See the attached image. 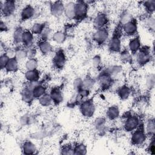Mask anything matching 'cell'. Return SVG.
<instances>
[{
    "instance_id": "6da1fadb",
    "label": "cell",
    "mask_w": 155,
    "mask_h": 155,
    "mask_svg": "<svg viewBox=\"0 0 155 155\" xmlns=\"http://www.w3.org/2000/svg\"><path fill=\"white\" fill-rule=\"evenodd\" d=\"M122 26L119 24L108 41V48L111 53H119L122 50Z\"/></svg>"
},
{
    "instance_id": "7a4b0ae2",
    "label": "cell",
    "mask_w": 155,
    "mask_h": 155,
    "mask_svg": "<svg viewBox=\"0 0 155 155\" xmlns=\"http://www.w3.org/2000/svg\"><path fill=\"white\" fill-rule=\"evenodd\" d=\"M147 134L145 131L144 126L142 123L131 133V143L134 146H142L143 145L147 139Z\"/></svg>"
},
{
    "instance_id": "3957f363",
    "label": "cell",
    "mask_w": 155,
    "mask_h": 155,
    "mask_svg": "<svg viewBox=\"0 0 155 155\" xmlns=\"http://www.w3.org/2000/svg\"><path fill=\"white\" fill-rule=\"evenodd\" d=\"M134 55L135 61L140 67L144 66L149 63L152 58L151 49L147 46L141 47Z\"/></svg>"
},
{
    "instance_id": "277c9868",
    "label": "cell",
    "mask_w": 155,
    "mask_h": 155,
    "mask_svg": "<svg viewBox=\"0 0 155 155\" xmlns=\"http://www.w3.org/2000/svg\"><path fill=\"white\" fill-rule=\"evenodd\" d=\"M141 124V120L136 114H128L125 116L123 122V128L127 133H132Z\"/></svg>"
},
{
    "instance_id": "5b68a950",
    "label": "cell",
    "mask_w": 155,
    "mask_h": 155,
    "mask_svg": "<svg viewBox=\"0 0 155 155\" xmlns=\"http://www.w3.org/2000/svg\"><path fill=\"white\" fill-rule=\"evenodd\" d=\"M75 16L74 20L76 21H82L87 16L88 11V4L84 1H78L75 2Z\"/></svg>"
},
{
    "instance_id": "8992f818",
    "label": "cell",
    "mask_w": 155,
    "mask_h": 155,
    "mask_svg": "<svg viewBox=\"0 0 155 155\" xmlns=\"http://www.w3.org/2000/svg\"><path fill=\"white\" fill-rule=\"evenodd\" d=\"M110 32L107 27L95 30L93 34L92 39L98 45L101 46L105 44L109 39Z\"/></svg>"
},
{
    "instance_id": "52a82bcc",
    "label": "cell",
    "mask_w": 155,
    "mask_h": 155,
    "mask_svg": "<svg viewBox=\"0 0 155 155\" xmlns=\"http://www.w3.org/2000/svg\"><path fill=\"white\" fill-rule=\"evenodd\" d=\"M95 105L91 99H86L79 105V111L81 114L87 118L93 116L95 113Z\"/></svg>"
},
{
    "instance_id": "ba28073f",
    "label": "cell",
    "mask_w": 155,
    "mask_h": 155,
    "mask_svg": "<svg viewBox=\"0 0 155 155\" xmlns=\"http://www.w3.org/2000/svg\"><path fill=\"white\" fill-rule=\"evenodd\" d=\"M97 82L100 87L104 90H108L113 85L114 83L113 78L106 71V70L101 71L97 76Z\"/></svg>"
},
{
    "instance_id": "9c48e42d",
    "label": "cell",
    "mask_w": 155,
    "mask_h": 155,
    "mask_svg": "<svg viewBox=\"0 0 155 155\" xmlns=\"http://www.w3.org/2000/svg\"><path fill=\"white\" fill-rule=\"evenodd\" d=\"M0 8L2 15L4 18L10 17L15 13L16 9V4L15 1L7 0L0 2Z\"/></svg>"
},
{
    "instance_id": "30bf717a",
    "label": "cell",
    "mask_w": 155,
    "mask_h": 155,
    "mask_svg": "<svg viewBox=\"0 0 155 155\" xmlns=\"http://www.w3.org/2000/svg\"><path fill=\"white\" fill-rule=\"evenodd\" d=\"M137 21L134 18L130 21L122 26V33L129 37L136 36L137 33Z\"/></svg>"
},
{
    "instance_id": "8fae6325",
    "label": "cell",
    "mask_w": 155,
    "mask_h": 155,
    "mask_svg": "<svg viewBox=\"0 0 155 155\" xmlns=\"http://www.w3.org/2000/svg\"><path fill=\"white\" fill-rule=\"evenodd\" d=\"M66 62V56L64 51L60 48L58 50L53 58V64L55 68L61 70L64 67Z\"/></svg>"
},
{
    "instance_id": "7c38bea8",
    "label": "cell",
    "mask_w": 155,
    "mask_h": 155,
    "mask_svg": "<svg viewBox=\"0 0 155 155\" xmlns=\"http://www.w3.org/2000/svg\"><path fill=\"white\" fill-rule=\"evenodd\" d=\"M109 19L107 15L103 12L98 13L93 18V25L95 30L107 27Z\"/></svg>"
},
{
    "instance_id": "4fadbf2b",
    "label": "cell",
    "mask_w": 155,
    "mask_h": 155,
    "mask_svg": "<svg viewBox=\"0 0 155 155\" xmlns=\"http://www.w3.org/2000/svg\"><path fill=\"white\" fill-rule=\"evenodd\" d=\"M36 13L35 8L30 4H28L24 7L20 13V18L22 21H28L34 17Z\"/></svg>"
},
{
    "instance_id": "5bb4252c",
    "label": "cell",
    "mask_w": 155,
    "mask_h": 155,
    "mask_svg": "<svg viewBox=\"0 0 155 155\" xmlns=\"http://www.w3.org/2000/svg\"><path fill=\"white\" fill-rule=\"evenodd\" d=\"M141 47V41L139 36L136 35L131 37L128 42V50L130 52L134 55Z\"/></svg>"
},
{
    "instance_id": "9a60e30c",
    "label": "cell",
    "mask_w": 155,
    "mask_h": 155,
    "mask_svg": "<svg viewBox=\"0 0 155 155\" xmlns=\"http://www.w3.org/2000/svg\"><path fill=\"white\" fill-rule=\"evenodd\" d=\"M65 4L59 1H54L50 5V12L55 17H60L64 13Z\"/></svg>"
},
{
    "instance_id": "2e32d148",
    "label": "cell",
    "mask_w": 155,
    "mask_h": 155,
    "mask_svg": "<svg viewBox=\"0 0 155 155\" xmlns=\"http://www.w3.org/2000/svg\"><path fill=\"white\" fill-rule=\"evenodd\" d=\"M34 42V35L30 30H24L22 36V45L26 49L33 47Z\"/></svg>"
},
{
    "instance_id": "e0dca14e",
    "label": "cell",
    "mask_w": 155,
    "mask_h": 155,
    "mask_svg": "<svg viewBox=\"0 0 155 155\" xmlns=\"http://www.w3.org/2000/svg\"><path fill=\"white\" fill-rule=\"evenodd\" d=\"M49 94L52 99L53 103L55 105H59L63 101L64 97L62 92L61 88L58 87H53L51 89Z\"/></svg>"
},
{
    "instance_id": "ac0fdd59",
    "label": "cell",
    "mask_w": 155,
    "mask_h": 155,
    "mask_svg": "<svg viewBox=\"0 0 155 155\" xmlns=\"http://www.w3.org/2000/svg\"><path fill=\"white\" fill-rule=\"evenodd\" d=\"M120 115V110L117 105H112L108 107L106 112V116L110 120H116Z\"/></svg>"
},
{
    "instance_id": "d6986e66",
    "label": "cell",
    "mask_w": 155,
    "mask_h": 155,
    "mask_svg": "<svg viewBox=\"0 0 155 155\" xmlns=\"http://www.w3.org/2000/svg\"><path fill=\"white\" fill-rule=\"evenodd\" d=\"M117 93L120 100L125 101L128 99L131 96V89L129 86L127 85H123L117 89Z\"/></svg>"
},
{
    "instance_id": "ffe728a7",
    "label": "cell",
    "mask_w": 155,
    "mask_h": 155,
    "mask_svg": "<svg viewBox=\"0 0 155 155\" xmlns=\"http://www.w3.org/2000/svg\"><path fill=\"white\" fill-rule=\"evenodd\" d=\"M38 47L40 52L43 55H47L50 54L52 50V46L51 44L47 40L40 39L38 43Z\"/></svg>"
},
{
    "instance_id": "44dd1931",
    "label": "cell",
    "mask_w": 155,
    "mask_h": 155,
    "mask_svg": "<svg viewBox=\"0 0 155 155\" xmlns=\"http://www.w3.org/2000/svg\"><path fill=\"white\" fill-rule=\"evenodd\" d=\"M75 2H68L65 4L64 15L67 19H74L75 16Z\"/></svg>"
},
{
    "instance_id": "7402d4cb",
    "label": "cell",
    "mask_w": 155,
    "mask_h": 155,
    "mask_svg": "<svg viewBox=\"0 0 155 155\" xmlns=\"http://www.w3.org/2000/svg\"><path fill=\"white\" fill-rule=\"evenodd\" d=\"M19 68V61L15 57L10 58L7 64L6 65L4 70L7 73L16 72Z\"/></svg>"
},
{
    "instance_id": "603a6c76",
    "label": "cell",
    "mask_w": 155,
    "mask_h": 155,
    "mask_svg": "<svg viewBox=\"0 0 155 155\" xmlns=\"http://www.w3.org/2000/svg\"><path fill=\"white\" fill-rule=\"evenodd\" d=\"M25 78L27 82H38L40 78V72L37 70H27Z\"/></svg>"
},
{
    "instance_id": "cb8c5ba5",
    "label": "cell",
    "mask_w": 155,
    "mask_h": 155,
    "mask_svg": "<svg viewBox=\"0 0 155 155\" xmlns=\"http://www.w3.org/2000/svg\"><path fill=\"white\" fill-rule=\"evenodd\" d=\"M22 151L24 154H33L36 151V147L31 141L26 140L22 145Z\"/></svg>"
},
{
    "instance_id": "d4e9b609",
    "label": "cell",
    "mask_w": 155,
    "mask_h": 155,
    "mask_svg": "<svg viewBox=\"0 0 155 155\" xmlns=\"http://www.w3.org/2000/svg\"><path fill=\"white\" fill-rule=\"evenodd\" d=\"M144 128L148 136H150V138L154 137L155 131V123L153 118H150L147 120Z\"/></svg>"
},
{
    "instance_id": "484cf974",
    "label": "cell",
    "mask_w": 155,
    "mask_h": 155,
    "mask_svg": "<svg viewBox=\"0 0 155 155\" xmlns=\"http://www.w3.org/2000/svg\"><path fill=\"white\" fill-rule=\"evenodd\" d=\"M119 58L122 62L125 64H131L133 62V54L128 48L121 50L119 52Z\"/></svg>"
},
{
    "instance_id": "4316f807",
    "label": "cell",
    "mask_w": 155,
    "mask_h": 155,
    "mask_svg": "<svg viewBox=\"0 0 155 155\" xmlns=\"http://www.w3.org/2000/svg\"><path fill=\"white\" fill-rule=\"evenodd\" d=\"M15 57L19 61H22L27 58V49L24 47L18 46L15 50Z\"/></svg>"
},
{
    "instance_id": "83f0119b",
    "label": "cell",
    "mask_w": 155,
    "mask_h": 155,
    "mask_svg": "<svg viewBox=\"0 0 155 155\" xmlns=\"http://www.w3.org/2000/svg\"><path fill=\"white\" fill-rule=\"evenodd\" d=\"M21 98L22 100L27 104H30L35 99L33 96L32 91L28 89L25 87L23 88V90L21 91Z\"/></svg>"
},
{
    "instance_id": "f1b7e54d",
    "label": "cell",
    "mask_w": 155,
    "mask_h": 155,
    "mask_svg": "<svg viewBox=\"0 0 155 155\" xmlns=\"http://www.w3.org/2000/svg\"><path fill=\"white\" fill-rule=\"evenodd\" d=\"M46 91L47 88L45 87V86L41 84H39L32 90L33 96L35 99H38L40 97L46 93Z\"/></svg>"
},
{
    "instance_id": "f546056e",
    "label": "cell",
    "mask_w": 155,
    "mask_h": 155,
    "mask_svg": "<svg viewBox=\"0 0 155 155\" xmlns=\"http://www.w3.org/2000/svg\"><path fill=\"white\" fill-rule=\"evenodd\" d=\"M24 30L21 27H17L13 32V41L14 44L19 45L20 44H22V36Z\"/></svg>"
},
{
    "instance_id": "4dcf8cb0",
    "label": "cell",
    "mask_w": 155,
    "mask_h": 155,
    "mask_svg": "<svg viewBox=\"0 0 155 155\" xmlns=\"http://www.w3.org/2000/svg\"><path fill=\"white\" fill-rule=\"evenodd\" d=\"M46 25L45 24L44 22H36L34 23L31 28L30 31L31 32L35 35H41L44 30L45 28Z\"/></svg>"
},
{
    "instance_id": "1f68e13d",
    "label": "cell",
    "mask_w": 155,
    "mask_h": 155,
    "mask_svg": "<svg viewBox=\"0 0 155 155\" xmlns=\"http://www.w3.org/2000/svg\"><path fill=\"white\" fill-rule=\"evenodd\" d=\"M66 33L63 31H56L52 35V39L58 44H62L66 39Z\"/></svg>"
},
{
    "instance_id": "d6a6232c",
    "label": "cell",
    "mask_w": 155,
    "mask_h": 155,
    "mask_svg": "<svg viewBox=\"0 0 155 155\" xmlns=\"http://www.w3.org/2000/svg\"><path fill=\"white\" fill-rule=\"evenodd\" d=\"M143 6L148 14V15H153L155 10V1L154 0H149L143 2Z\"/></svg>"
},
{
    "instance_id": "836d02e7",
    "label": "cell",
    "mask_w": 155,
    "mask_h": 155,
    "mask_svg": "<svg viewBox=\"0 0 155 155\" xmlns=\"http://www.w3.org/2000/svg\"><path fill=\"white\" fill-rule=\"evenodd\" d=\"M133 18L132 15L127 10L124 11L120 15L119 24L121 26H123L126 23L130 21Z\"/></svg>"
},
{
    "instance_id": "e575fe53",
    "label": "cell",
    "mask_w": 155,
    "mask_h": 155,
    "mask_svg": "<svg viewBox=\"0 0 155 155\" xmlns=\"http://www.w3.org/2000/svg\"><path fill=\"white\" fill-rule=\"evenodd\" d=\"M39 104L44 107H49L51 105V104L53 103L52 99L49 94V93H45L44 95H42L41 97H40L38 99Z\"/></svg>"
},
{
    "instance_id": "d590c367",
    "label": "cell",
    "mask_w": 155,
    "mask_h": 155,
    "mask_svg": "<svg viewBox=\"0 0 155 155\" xmlns=\"http://www.w3.org/2000/svg\"><path fill=\"white\" fill-rule=\"evenodd\" d=\"M144 25L145 27L150 31H154L155 27V21L154 18L153 16V15H148L145 18Z\"/></svg>"
},
{
    "instance_id": "8d00e7d4",
    "label": "cell",
    "mask_w": 155,
    "mask_h": 155,
    "mask_svg": "<svg viewBox=\"0 0 155 155\" xmlns=\"http://www.w3.org/2000/svg\"><path fill=\"white\" fill-rule=\"evenodd\" d=\"M82 83L84 89L90 91V90L94 87L95 84V81L91 76H87L84 79H82Z\"/></svg>"
},
{
    "instance_id": "74e56055",
    "label": "cell",
    "mask_w": 155,
    "mask_h": 155,
    "mask_svg": "<svg viewBox=\"0 0 155 155\" xmlns=\"http://www.w3.org/2000/svg\"><path fill=\"white\" fill-rule=\"evenodd\" d=\"M87 149L83 143H78L73 147V154H85Z\"/></svg>"
},
{
    "instance_id": "f35d334b",
    "label": "cell",
    "mask_w": 155,
    "mask_h": 155,
    "mask_svg": "<svg viewBox=\"0 0 155 155\" xmlns=\"http://www.w3.org/2000/svg\"><path fill=\"white\" fill-rule=\"evenodd\" d=\"M106 120L104 117H99L95 119L94 122V127L95 129L99 131H102L105 127Z\"/></svg>"
},
{
    "instance_id": "ab89813d",
    "label": "cell",
    "mask_w": 155,
    "mask_h": 155,
    "mask_svg": "<svg viewBox=\"0 0 155 155\" xmlns=\"http://www.w3.org/2000/svg\"><path fill=\"white\" fill-rule=\"evenodd\" d=\"M106 71L113 78L118 75L122 71V67L119 65H113L108 67Z\"/></svg>"
},
{
    "instance_id": "60d3db41",
    "label": "cell",
    "mask_w": 155,
    "mask_h": 155,
    "mask_svg": "<svg viewBox=\"0 0 155 155\" xmlns=\"http://www.w3.org/2000/svg\"><path fill=\"white\" fill-rule=\"evenodd\" d=\"M27 70H36L38 66V62L36 58L27 59L25 64Z\"/></svg>"
},
{
    "instance_id": "b9f144b4",
    "label": "cell",
    "mask_w": 155,
    "mask_h": 155,
    "mask_svg": "<svg viewBox=\"0 0 155 155\" xmlns=\"http://www.w3.org/2000/svg\"><path fill=\"white\" fill-rule=\"evenodd\" d=\"M154 83H155V78H154V74H150L146 78V81H145V84L147 87L148 89H151L154 88Z\"/></svg>"
},
{
    "instance_id": "7bdbcfd3",
    "label": "cell",
    "mask_w": 155,
    "mask_h": 155,
    "mask_svg": "<svg viewBox=\"0 0 155 155\" xmlns=\"http://www.w3.org/2000/svg\"><path fill=\"white\" fill-rule=\"evenodd\" d=\"M10 58L5 53H2L0 57V66L2 70L4 69Z\"/></svg>"
},
{
    "instance_id": "ee69618b",
    "label": "cell",
    "mask_w": 155,
    "mask_h": 155,
    "mask_svg": "<svg viewBox=\"0 0 155 155\" xmlns=\"http://www.w3.org/2000/svg\"><path fill=\"white\" fill-rule=\"evenodd\" d=\"M73 88L74 90L78 93L84 89L83 88V83H82V79L81 78H77L73 82Z\"/></svg>"
},
{
    "instance_id": "f6af8a7d",
    "label": "cell",
    "mask_w": 155,
    "mask_h": 155,
    "mask_svg": "<svg viewBox=\"0 0 155 155\" xmlns=\"http://www.w3.org/2000/svg\"><path fill=\"white\" fill-rule=\"evenodd\" d=\"M61 153L64 154H73V147L71 145H65L61 150Z\"/></svg>"
},
{
    "instance_id": "bcb514c9",
    "label": "cell",
    "mask_w": 155,
    "mask_h": 155,
    "mask_svg": "<svg viewBox=\"0 0 155 155\" xmlns=\"http://www.w3.org/2000/svg\"><path fill=\"white\" fill-rule=\"evenodd\" d=\"M91 64H92V66L94 68H98L101 64V58L98 55H96L94 56L92 60H91Z\"/></svg>"
},
{
    "instance_id": "7dc6e473",
    "label": "cell",
    "mask_w": 155,
    "mask_h": 155,
    "mask_svg": "<svg viewBox=\"0 0 155 155\" xmlns=\"http://www.w3.org/2000/svg\"><path fill=\"white\" fill-rule=\"evenodd\" d=\"M27 58L31 59V58H35V56L36 54V50L33 47L29 48L27 49Z\"/></svg>"
},
{
    "instance_id": "c3c4849f",
    "label": "cell",
    "mask_w": 155,
    "mask_h": 155,
    "mask_svg": "<svg viewBox=\"0 0 155 155\" xmlns=\"http://www.w3.org/2000/svg\"><path fill=\"white\" fill-rule=\"evenodd\" d=\"M150 143L147 147V150L149 151V152L152 154H154V137H151L150 138Z\"/></svg>"
},
{
    "instance_id": "681fc988",
    "label": "cell",
    "mask_w": 155,
    "mask_h": 155,
    "mask_svg": "<svg viewBox=\"0 0 155 155\" xmlns=\"http://www.w3.org/2000/svg\"><path fill=\"white\" fill-rule=\"evenodd\" d=\"M0 30L1 32L3 31H6L8 30V27L7 24L5 23V22H4L2 20L1 21V23H0Z\"/></svg>"
}]
</instances>
